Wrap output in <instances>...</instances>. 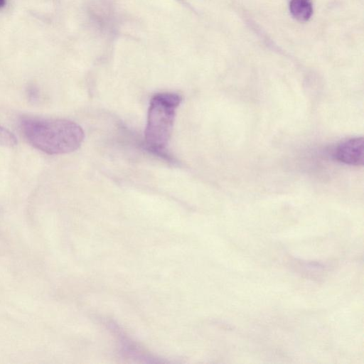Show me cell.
<instances>
[{
  "instance_id": "4",
  "label": "cell",
  "mask_w": 364,
  "mask_h": 364,
  "mask_svg": "<svg viewBox=\"0 0 364 364\" xmlns=\"http://www.w3.org/2000/svg\"><path fill=\"white\" fill-rule=\"evenodd\" d=\"M289 9L292 16L300 21L309 20L313 11L309 0H291Z\"/></svg>"
},
{
  "instance_id": "3",
  "label": "cell",
  "mask_w": 364,
  "mask_h": 364,
  "mask_svg": "<svg viewBox=\"0 0 364 364\" xmlns=\"http://www.w3.org/2000/svg\"><path fill=\"white\" fill-rule=\"evenodd\" d=\"M334 156L344 164L362 165L364 159L363 138L355 137L340 142L335 149Z\"/></svg>"
},
{
  "instance_id": "6",
  "label": "cell",
  "mask_w": 364,
  "mask_h": 364,
  "mask_svg": "<svg viewBox=\"0 0 364 364\" xmlns=\"http://www.w3.org/2000/svg\"><path fill=\"white\" fill-rule=\"evenodd\" d=\"M6 0H0V9L3 8L6 5Z\"/></svg>"
},
{
  "instance_id": "2",
  "label": "cell",
  "mask_w": 364,
  "mask_h": 364,
  "mask_svg": "<svg viewBox=\"0 0 364 364\" xmlns=\"http://www.w3.org/2000/svg\"><path fill=\"white\" fill-rule=\"evenodd\" d=\"M182 101L180 95L173 92L157 93L150 101L144 131L146 148L164 156L170 139L176 109Z\"/></svg>"
},
{
  "instance_id": "1",
  "label": "cell",
  "mask_w": 364,
  "mask_h": 364,
  "mask_svg": "<svg viewBox=\"0 0 364 364\" xmlns=\"http://www.w3.org/2000/svg\"><path fill=\"white\" fill-rule=\"evenodd\" d=\"M20 126L33 146L51 155L77 150L85 137L82 127L68 119L27 116L21 118Z\"/></svg>"
},
{
  "instance_id": "5",
  "label": "cell",
  "mask_w": 364,
  "mask_h": 364,
  "mask_svg": "<svg viewBox=\"0 0 364 364\" xmlns=\"http://www.w3.org/2000/svg\"><path fill=\"white\" fill-rule=\"evenodd\" d=\"M17 144L15 135L7 129L0 125V146L13 147Z\"/></svg>"
}]
</instances>
